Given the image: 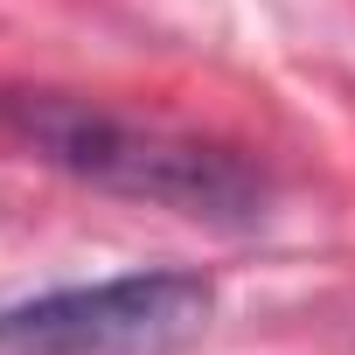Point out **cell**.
<instances>
[{
    "label": "cell",
    "instance_id": "cell-2",
    "mask_svg": "<svg viewBox=\"0 0 355 355\" xmlns=\"http://www.w3.org/2000/svg\"><path fill=\"white\" fill-rule=\"evenodd\" d=\"M216 320L202 272H119L0 306V355H189Z\"/></svg>",
    "mask_w": 355,
    "mask_h": 355
},
{
    "label": "cell",
    "instance_id": "cell-1",
    "mask_svg": "<svg viewBox=\"0 0 355 355\" xmlns=\"http://www.w3.org/2000/svg\"><path fill=\"white\" fill-rule=\"evenodd\" d=\"M0 125L35 160H49L84 189L153 202V209L196 216L216 230H251L265 223V202H272L265 174L237 146H216L160 119H132V112L70 98V91H0Z\"/></svg>",
    "mask_w": 355,
    "mask_h": 355
}]
</instances>
